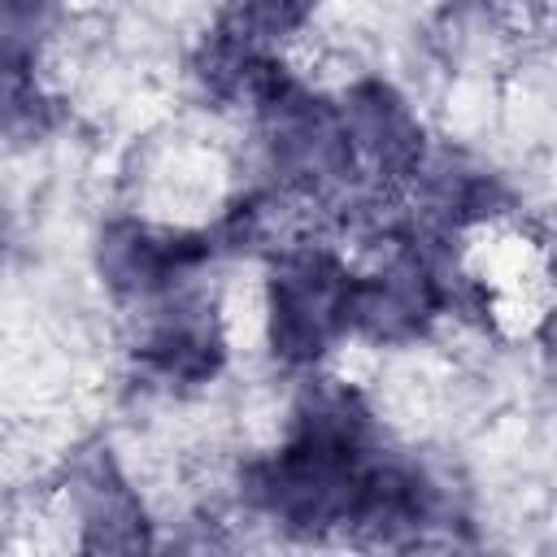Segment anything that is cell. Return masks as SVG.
Here are the masks:
<instances>
[{
    "label": "cell",
    "mask_w": 557,
    "mask_h": 557,
    "mask_svg": "<svg viewBox=\"0 0 557 557\" xmlns=\"http://www.w3.org/2000/svg\"><path fill=\"white\" fill-rule=\"evenodd\" d=\"M366 448L370 409L361 392L339 379H322L305 387L292 440L274 457L248 466V500L300 531L344 527L370 466Z\"/></svg>",
    "instance_id": "6da1fadb"
},
{
    "label": "cell",
    "mask_w": 557,
    "mask_h": 557,
    "mask_svg": "<svg viewBox=\"0 0 557 557\" xmlns=\"http://www.w3.org/2000/svg\"><path fill=\"white\" fill-rule=\"evenodd\" d=\"M348 283L352 274L326 248L292 244L274 252L265 292L274 357L287 366H313L348 331Z\"/></svg>",
    "instance_id": "7a4b0ae2"
},
{
    "label": "cell",
    "mask_w": 557,
    "mask_h": 557,
    "mask_svg": "<svg viewBox=\"0 0 557 557\" xmlns=\"http://www.w3.org/2000/svg\"><path fill=\"white\" fill-rule=\"evenodd\" d=\"M257 113H261L274 170L296 191H322L326 183H339L352 170L339 109L309 96L287 74L257 100Z\"/></svg>",
    "instance_id": "3957f363"
},
{
    "label": "cell",
    "mask_w": 557,
    "mask_h": 557,
    "mask_svg": "<svg viewBox=\"0 0 557 557\" xmlns=\"http://www.w3.org/2000/svg\"><path fill=\"white\" fill-rule=\"evenodd\" d=\"M440 313V283L426 257L409 244H392L366 274L348 283V331L379 344H405Z\"/></svg>",
    "instance_id": "277c9868"
},
{
    "label": "cell",
    "mask_w": 557,
    "mask_h": 557,
    "mask_svg": "<svg viewBox=\"0 0 557 557\" xmlns=\"http://www.w3.org/2000/svg\"><path fill=\"white\" fill-rule=\"evenodd\" d=\"M205 257H209L205 235L165 231V226H148V222H113L96 248L104 283L126 300L170 296Z\"/></svg>",
    "instance_id": "5b68a950"
},
{
    "label": "cell",
    "mask_w": 557,
    "mask_h": 557,
    "mask_svg": "<svg viewBox=\"0 0 557 557\" xmlns=\"http://www.w3.org/2000/svg\"><path fill=\"white\" fill-rule=\"evenodd\" d=\"M352 165H366L383 183L413 178L422 170V126L405 96L383 78L357 83L339 104Z\"/></svg>",
    "instance_id": "8992f818"
},
{
    "label": "cell",
    "mask_w": 557,
    "mask_h": 557,
    "mask_svg": "<svg viewBox=\"0 0 557 557\" xmlns=\"http://www.w3.org/2000/svg\"><path fill=\"white\" fill-rule=\"evenodd\" d=\"M74 500H78V527H83V548L91 553H131L148 544V518L122 470L113 466L109 448L87 453L74 466Z\"/></svg>",
    "instance_id": "52a82bcc"
},
{
    "label": "cell",
    "mask_w": 557,
    "mask_h": 557,
    "mask_svg": "<svg viewBox=\"0 0 557 557\" xmlns=\"http://www.w3.org/2000/svg\"><path fill=\"white\" fill-rule=\"evenodd\" d=\"M222 352H226V344H222L218 318L209 309H200V305L165 309V318L139 344L144 366L170 387L209 383L218 374V366H222Z\"/></svg>",
    "instance_id": "ba28073f"
},
{
    "label": "cell",
    "mask_w": 557,
    "mask_h": 557,
    "mask_svg": "<svg viewBox=\"0 0 557 557\" xmlns=\"http://www.w3.org/2000/svg\"><path fill=\"white\" fill-rule=\"evenodd\" d=\"M52 126V100L35 78L30 61L0 57V139L30 144L48 135Z\"/></svg>",
    "instance_id": "9c48e42d"
},
{
    "label": "cell",
    "mask_w": 557,
    "mask_h": 557,
    "mask_svg": "<svg viewBox=\"0 0 557 557\" xmlns=\"http://www.w3.org/2000/svg\"><path fill=\"white\" fill-rule=\"evenodd\" d=\"M318 0H231V22L257 39H278L296 30Z\"/></svg>",
    "instance_id": "30bf717a"
}]
</instances>
